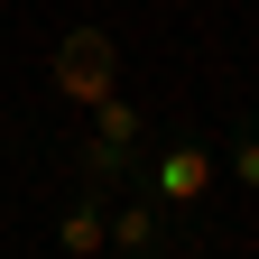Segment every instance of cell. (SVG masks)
<instances>
[{
    "label": "cell",
    "mask_w": 259,
    "mask_h": 259,
    "mask_svg": "<svg viewBox=\"0 0 259 259\" xmlns=\"http://www.w3.org/2000/svg\"><path fill=\"white\" fill-rule=\"evenodd\" d=\"M47 93H56V102L65 111H93V102H111V93H120V37H111V28H65V37L47 47Z\"/></svg>",
    "instance_id": "3"
},
{
    "label": "cell",
    "mask_w": 259,
    "mask_h": 259,
    "mask_svg": "<svg viewBox=\"0 0 259 259\" xmlns=\"http://www.w3.org/2000/svg\"><path fill=\"white\" fill-rule=\"evenodd\" d=\"M139 194H148V204H157V213L185 232V250L204 241V204H213V148H204V130H194V120H167V130L148 139Z\"/></svg>",
    "instance_id": "2"
},
{
    "label": "cell",
    "mask_w": 259,
    "mask_h": 259,
    "mask_svg": "<svg viewBox=\"0 0 259 259\" xmlns=\"http://www.w3.org/2000/svg\"><path fill=\"white\" fill-rule=\"evenodd\" d=\"M148 139H157V120L130 102V93H111V102H93V111L56 139V176H65V185H102V194H120V185H139Z\"/></svg>",
    "instance_id": "1"
},
{
    "label": "cell",
    "mask_w": 259,
    "mask_h": 259,
    "mask_svg": "<svg viewBox=\"0 0 259 259\" xmlns=\"http://www.w3.org/2000/svg\"><path fill=\"white\" fill-rule=\"evenodd\" d=\"M102 241H111V194L102 185H74L56 204V250L65 259H102Z\"/></svg>",
    "instance_id": "5"
},
{
    "label": "cell",
    "mask_w": 259,
    "mask_h": 259,
    "mask_svg": "<svg viewBox=\"0 0 259 259\" xmlns=\"http://www.w3.org/2000/svg\"><path fill=\"white\" fill-rule=\"evenodd\" d=\"M176 250H185V232L148 204L139 185H120L111 194V241H102V259H176Z\"/></svg>",
    "instance_id": "4"
},
{
    "label": "cell",
    "mask_w": 259,
    "mask_h": 259,
    "mask_svg": "<svg viewBox=\"0 0 259 259\" xmlns=\"http://www.w3.org/2000/svg\"><path fill=\"white\" fill-rule=\"evenodd\" d=\"M232 185H241V194H259V111L232 130Z\"/></svg>",
    "instance_id": "6"
}]
</instances>
